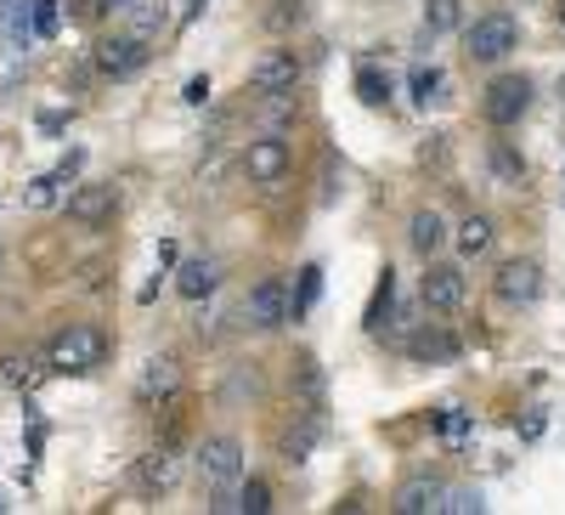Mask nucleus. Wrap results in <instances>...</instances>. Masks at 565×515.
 I'll return each instance as SVG.
<instances>
[{"instance_id": "obj_27", "label": "nucleus", "mask_w": 565, "mask_h": 515, "mask_svg": "<svg viewBox=\"0 0 565 515\" xmlns=\"http://www.w3.org/2000/svg\"><path fill=\"white\" fill-rule=\"evenodd\" d=\"M356 97H362L367 108H385V103H391V74H385V69H362V74H356Z\"/></svg>"}, {"instance_id": "obj_9", "label": "nucleus", "mask_w": 565, "mask_h": 515, "mask_svg": "<svg viewBox=\"0 0 565 515\" xmlns=\"http://www.w3.org/2000/svg\"><path fill=\"white\" fill-rule=\"evenodd\" d=\"M300 85V57L289 45H277V52H260L255 69H249V91L255 97H271V91H295Z\"/></svg>"}, {"instance_id": "obj_22", "label": "nucleus", "mask_w": 565, "mask_h": 515, "mask_svg": "<svg viewBox=\"0 0 565 515\" xmlns=\"http://www.w3.org/2000/svg\"><path fill=\"white\" fill-rule=\"evenodd\" d=\"M463 23V0H424V34H452Z\"/></svg>"}, {"instance_id": "obj_18", "label": "nucleus", "mask_w": 565, "mask_h": 515, "mask_svg": "<svg viewBox=\"0 0 565 515\" xmlns=\"http://www.w3.org/2000/svg\"><path fill=\"white\" fill-rule=\"evenodd\" d=\"M441 498H447V482H436V476H413V482L396 493V509H402V515H430V509H441Z\"/></svg>"}, {"instance_id": "obj_6", "label": "nucleus", "mask_w": 565, "mask_h": 515, "mask_svg": "<svg viewBox=\"0 0 565 515\" xmlns=\"http://www.w3.org/2000/svg\"><path fill=\"white\" fill-rule=\"evenodd\" d=\"M244 323L249 329H282L289 323V284L271 272V277H260V284L244 295Z\"/></svg>"}, {"instance_id": "obj_1", "label": "nucleus", "mask_w": 565, "mask_h": 515, "mask_svg": "<svg viewBox=\"0 0 565 515\" xmlns=\"http://www.w3.org/2000/svg\"><path fill=\"white\" fill-rule=\"evenodd\" d=\"M45 362H52V374H97L108 362V335L97 323H63L45 340Z\"/></svg>"}, {"instance_id": "obj_14", "label": "nucleus", "mask_w": 565, "mask_h": 515, "mask_svg": "<svg viewBox=\"0 0 565 515\" xmlns=\"http://www.w3.org/2000/svg\"><path fill=\"white\" fill-rule=\"evenodd\" d=\"M175 391H181L175 357H148V362H141V380H136V397H141V402H164V397H175Z\"/></svg>"}, {"instance_id": "obj_38", "label": "nucleus", "mask_w": 565, "mask_h": 515, "mask_svg": "<svg viewBox=\"0 0 565 515\" xmlns=\"http://www.w3.org/2000/svg\"><path fill=\"white\" fill-rule=\"evenodd\" d=\"M125 7V0H97V12H119Z\"/></svg>"}, {"instance_id": "obj_21", "label": "nucleus", "mask_w": 565, "mask_h": 515, "mask_svg": "<svg viewBox=\"0 0 565 515\" xmlns=\"http://www.w3.org/2000/svg\"><path fill=\"white\" fill-rule=\"evenodd\" d=\"M215 284H221V266H215V261H181V272H175V290H181L186 301L215 295Z\"/></svg>"}, {"instance_id": "obj_25", "label": "nucleus", "mask_w": 565, "mask_h": 515, "mask_svg": "<svg viewBox=\"0 0 565 515\" xmlns=\"http://www.w3.org/2000/svg\"><path fill=\"white\" fill-rule=\"evenodd\" d=\"M29 34H34V18H29V0H12V7H7V52H12V57H23V45H29Z\"/></svg>"}, {"instance_id": "obj_34", "label": "nucleus", "mask_w": 565, "mask_h": 515, "mask_svg": "<svg viewBox=\"0 0 565 515\" xmlns=\"http://www.w3.org/2000/svg\"><path fill=\"white\" fill-rule=\"evenodd\" d=\"M441 515H481V493L476 487H447Z\"/></svg>"}, {"instance_id": "obj_29", "label": "nucleus", "mask_w": 565, "mask_h": 515, "mask_svg": "<svg viewBox=\"0 0 565 515\" xmlns=\"http://www.w3.org/2000/svg\"><path fill=\"white\" fill-rule=\"evenodd\" d=\"M57 187H63L57 170H52V176H34L29 193H23V204H29V210H52V204H57Z\"/></svg>"}, {"instance_id": "obj_33", "label": "nucleus", "mask_w": 565, "mask_h": 515, "mask_svg": "<svg viewBox=\"0 0 565 515\" xmlns=\"http://www.w3.org/2000/svg\"><path fill=\"white\" fill-rule=\"evenodd\" d=\"M492 170H498L503 181H521V176H526V159L514 154L509 143H492Z\"/></svg>"}, {"instance_id": "obj_3", "label": "nucleus", "mask_w": 565, "mask_h": 515, "mask_svg": "<svg viewBox=\"0 0 565 515\" xmlns=\"http://www.w3.org/2000/svg\"><path fill=\"white\" fill-rule=\"evenodd\" d=\"M526 108H532V80L526 74H498L492 85H487V97H481V114L492 119V125H521L526 119Z\"/></svg>"}, {"instance_id": "obj_19", "label": "nucleus", "mask_w": 565, "mask_h": 515, "mask_svg": "<svg viewBox=\"0 0 565 515\" xmlns=\"http://www.w3.org/2000/svg\"><path fill=\"white\" fill-rule=\"evenodd\" d=\"M407 244H413L424 261L441 255V244H447V221H441V210H418L413 227H407Z\"/></svg>"}, {"instance_id": "obj_4", "label": "nucleus", "mask_w": 565, "mask_h": 515, "mask_svg": "<svg viewBox=\"0 0 565 515\" xmlns=\"http://www.w3.org/2000/svg\"><path fill=\"white\" fill-rule=\"evenodd\" d=\"M289 165H295V154H289V143H282V130H260L244 148V176L255 187H277L282 176H289Z\"/></svg>"}, {"instance_id": "obj_30", "label": "nucleus", "mask_w": 565, "mask_h": 515, "mask_svg": "<svg viewBox=\"0 0 565 515\" xmlns=\"http://www.w3.org/2000/svg\"><path fill=\"white\" fill-rule=\"evenodd\" d=\"M266 23H271L277 34H282V29H300V23H306V0H271Z\"/></svg>"}, {"instance_id": "obj_16", "label": "nucleus", "mask_w": 565, "mask_h": 515, "mask_svg": "<svg viewBox=\"0 0 565 515\" xmlns=\"http://www.w3.org/2000/svg\"><path fill=\"white\" fill-rule=\"evenodd\" d=\"M317 442H322V413L311 408V413H300L295 425L282 431V442H277V448H282V464H306Z\"/></svg>"}, {"instance_id": "obj_5", "label": "nucleus", "mask_w": 565, "mask_h": 515, "mask_svg": "<svg viewBox=\"0 0 565 515\" xmlns=\"http://www.w3.org/2000/svg\"><path fill=\"white\" fill-rule=\"evenodd\" d=\"M492 290H498L503 306H532V301L543 295V266H537L532 255H509V261L498 266V277H492Z\"/></svg>"}, {"instance_id": "obj_28", "label": "nucleus", "mask_w": 565, "mask_h": 515, "mask_svg": "<svg viewBox=\"0 0 565 515\" xmlns=\"http://www.w3.org/2000/svg\"><path fill=\"white\" fill-rule=\"evenodd\" d=\"M441 91H447V74L441 69H418L413 74V103L430 108V103H441Z\"/></svg>"}, {"instance_id": "obj_31", "label": "nucleus", "mask_w": 565, "mask_h": 515, "mask_svg": "<svg viewBox=\"0 0 565 515\" xmlns=\"http://www.w3.org/2000/svg\"><path fill=\"white\" fill-rule=\"evenodd\" d=\"M317 295H322V272H317V266H306V272H300V295L289 290V317H300Z\"/></svg>"}, {"instance_id": "obj_39", "label": "nucleus", "mask_w": 565, "mask_h": 515, "mask_svg": "<svg viewBox=\"0 0 565 515\" xmlns=\"http://www.w3.org/2000/svg\"><path fill=\"white\" fill-rule=\"evenodd\" d=\"M204 7H210V0H193V7H186V18H199V12H204Z\"/></svg>"}, {"instance_id": "obj_32", "label": "nucleus", "mask_w": 565, "mask_h": 515, "mask_svg": "<svg viewBox=\"0 0 565 515\" xmlns=\"http://www.w3.org/2000/svg\"><path fill=\"white\" fill-rule=\"evenodd\" d=\"M29 18H34V34H40V40H52V34H57V23H63L57 0H29Z\"/></svg>"}, {"instance_id": "obj_41", "label": "nucleus", "mask_w": 565, "mask_h": 515, "mask_svg": "<svg viewBox=\"0 0 565 515\" xmlns=\"http://www.w3.org/2000/svg\"><path fill=\"white\" fill-rule=\"evenodd\" d=\"M0 261H7V255H0Z\"/></svg>"}, {"instance_id": "obj_2", "label": "nucleus", "mask_w": 565, "mask_h": 515, "mask_svg": "<svg viewBox=\"0 0 565 515\" xmlns=\"http://www.w3.org/2000/svg\"><path fill=\"white\" fill-rule=\"evenodd\" d=\"M514 45H521V23H514L509 12H487L463 29V57L469 63H503Z\"/></svg>"}, {"instance_id": "obj_35", "label": "nucleus", "mask_w": 565, "mask_h": 515, "mask_svg": "<svg viewBox=\"0 0 565 515\" xmlns=\"http://www.w3.org/2000/svg\"><path fill=\"white\" fill-rule=\"evenodd\" d=\"M238 509H244V515H266V509H271V487H266V482H244Z\"/></svg>"}, {"instance_id": "obj_15", "label": "nucleus", "mask_w": 565, "mask_h": 515, "mask_svg": "<svg viewBox=\"0 0 565 515\" xmlns=\"http://www.w3.org/2000/svg\"><path fill=\"white\" fill-rule=\"evenodd\" d=\"M367 335L373 340H385V335H396V272L385 266L380 272V290H373V306H367Z\"/></svg>"}, {"instance_id": "obj_8", "label": "nucleus", "mask_w": 565, "mask_h": 515, "mask_svg": "<svg viewBox=\"0 0 565 515\" xmlns=\"http://www.w3.org/2000/svg\"><path fill=\"white\" fill-rule=\"evenodd\" d=\"M148 40H136V34H108L103 45H97V69L108 74V80H130V74H141V69H148Z\"/></svg>"}, {"instance_id": "obj_7", "label": "nucleus", "mask_w": 565, "mask_h": 515, "mask_svg": "<svg viewBox=\"0 0 565 515\" xmlns=\"http://www.w3.org/2000/svg\"><path fill=\"white\" fill-rule=\"evenodd\" d=\"M199 476L210 482V487H232L244 476V442L238 437H204V448H199Z\"/></svg>"}, {"instance_id": "obj_23", "label": "nucleus", "mask_w": 565, "mask_h": 515, "mask_svg": "<svg viewBox=\"0 0 565 515\" xmlns=\"http://www.w3.org/2000/svg\"><path fill=\"white\" fill-rule=\"evenodd\" d=\"M458 250H463L469 261L487 255V250H492V221H487V216H463V221H458Z\"/></svg>"}, {"instance_id": "obj_13", "label": "nucleus", "mask_w": 565, "mask_h": 515, "mask_svg": "<svg viewBox=\"0 0 565 515\" xmlns=\"http://www.w3.org/2000/svg\"><path fill=\"white\" fill-rule=\"evenodd\" d=\"M175 476H181V464H175L170 448H148V453L136 459V487H141V493H170Z\"/></svg>"}, {"instance_id": "obj_40", "label": "nucleus", "mask_w": 565, "mask_h": 515, "mask_svg": "<svg viewBox=\"0 0 565 515\" xmlns=\"http://www.w3.org/2000/svg\"><path fill=\"white\" fill-rule=\"evenodd\" d=\"M559 29H565V0H559Z\"/></svg>"}, {"instance_id": "obj_36", "label": "nucleus", "mask_w": 565, "mask_h": 515, "mask_svg": "<svg viewBox=\"0 0 565 515\" xmlns=\"http://www.w3.org/2000/svg\"><path fill=\"white\" fill-rule=\"evenodd\" d=\"M186 103H193V108L210 103V80H204V74H199V80H186Z\"/></svg>"}, {"instance_id": "obj_11", "label": "nucleus", "mask_w": 565, "mask_h": 515, "mask_svg": "<svg viewBox=\"0 0 565 515\" xmlns=\"http://www.w3.org/2000/svg\"><path fill=\"white\" fill-rule=\"evenodd\" d=\"M463 295H469L463 266H430V272H424V284H418V301L430 306V312H458Z\"/></svg>"}, {"instance_id": "obj_17", "label": "nucleus", "mask_w": 565, "mask_h": 515, "mask_svg": "<svg viewBox=\"0 0 565 515\" xmlns=\"http://www.w3.org/2000/svg\"><path fill=\"white\" fill-rule=\"evenodd\" d=\"M407 357H413V362H452V357H458V340L430 323V329H413V335H407Z\"/></svg>"}, {"instance_id": "obj_37", "label": "nucleus", "mask_w": 565, "mask_h": 515, "mask_svg": "<svg viewBox=\"0 0 565 515\" xmlns=\"http://www.w3.org/2000/svg\"><path fill=\"white\" fill-rule=\"evenodd\" d=\"M424 165H441L447 159V136H430V143H424V154H418Z\"/></svg>"}, {"instance_id": "obj_20", "label": "nucleus", "mask_w": 565, "mask_h": 515, "mask_svg": "<svg viewBox=\"0 0 565 515\" xmlns=\"http://www.w3.org/2000/svg\"><path fill=\"white\" fill-rule=\"evenodd\" d=\"M7 380L18 391H40L45 380H52V362H45V351H12L7 357Z\"/></svg>"}, {"instance_id": "obj_26", "label": "nucleus", "mask_w": 565, "mask_h": 515, "mask_svg": "<svg viewBox=\"0 0 565 515\" xmlns=\"http://www.w3.org/2000/svg\"><path fill=\"white\" fill-rule=\"evenodd\" d=\"M260 119H266V130H282V125H295V119H300V103H295V91H271V97L260 103Z\"/></svg>"}, {"instance_id": "obj_10", "label": "nucleus", "mask_w": 565, "mask_h": 515, "mask_svg": "<svg viewBox=\"0 0 565 515\" xmlns=\"http://www.w3.org/2000/svg\"><path fill=\"white\" fill-rule=\"evenodd\" d=\"M114 210H119V187L114 181H79L68 193V216L79 227H103V221H114Z\"/></svg>"}, {"instance_id": "obj_24", "label": "nucleus", "mask_w": 565, "mask_h": 515, "mask_svg": "<svg viewBox=\"0 0 565 515\" xmlns=\"http://www.w3.org/2000/svg\"><path fill=\"white\" fill-rule=\"evenodd\" d=\"M436 431H441V442H447V448H469V437H476V413L447 408V413L436 419Z\"/></svg>"}, {"instance_id": "obj_12", "label": "nucleus", "mask_w": 565, "mask_h": 515, "mask_svg": "<svg viewBox=\"0 0 565 515\" xmlns=\"http://www.w3.org/2000/svg\"><path fill=\"white\" fill-rule=\"evenodd\" d=\"M125 34H136V40H159L164 29H170V0H125Z\"/></svg>"}]
</instances>
